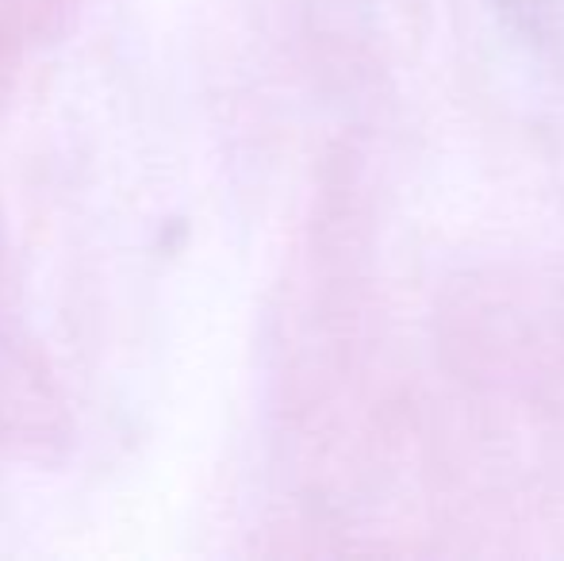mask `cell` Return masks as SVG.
I'll use <instances>...</instances> for the list:
<instances>
[]
</instances>
